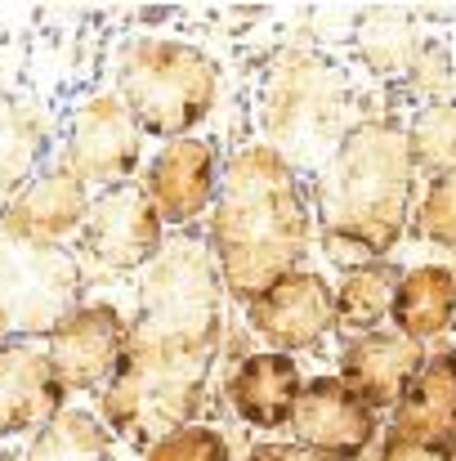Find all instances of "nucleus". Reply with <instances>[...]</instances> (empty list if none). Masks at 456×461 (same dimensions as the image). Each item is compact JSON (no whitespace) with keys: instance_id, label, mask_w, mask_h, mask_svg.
<instances>
[{"instance_id":"obj_27","label":"nucleus","mask_w":456,"mask_h":461,"mask_svg":"<svg viewBox=\"0 0 456 461\" xmlns=\"http://www.w3.org/2000/svg\"><path fill=\"white\" fill-rule=\"evenodd\" d=\"M246 461H335V457H322V453H313L304 444H260V448H251Z\"/></svg>"},{"instance_id":"obj_18","label":"nucleus","mask_w":456,"mask_h":461,"mask_svg":"<svg viewBox=\"0 0 456 461\" xmlns=\"http://www.w3.org/2000/svg\"><path fill=\"white\" fill-rule=\"evenodd\" d=\"M389 318L403 336L430 340L443 336L456 318V274L443 265H416L398 278Z\"/></svg>"},{"instance_id":"obj_2","label":"nucleus","mask_w":456,"mask_h":461,"mask_svg":"<svg viewBox=\"0 0 456 461\" xmlns=\"http://www.w3.org/2000/svg\"><path fill=\"white\" fill-rule=\"evenodd\" d=\"M313 215L300 170L269 144H251L224 161L210 206V256L233 301L251 305L296 274L308 251Z\"/></svg>"},{"instance_id":"obj_13","label":"nucleus","mask_w":456,"mask_h":461,"mask_svg":"<svg viewBox=\"0 0 456 461\" xmlns=\"http://www.w3.org/2000/svg\"><path fill=\"white\" fill-rule=\"evenodd\" d=\"M425 345L403 331H362L340 354V381L371 403V412L394 408L398 394L412 385V376L425 367Z\"/></svg>"},{"instance_id":"obj_14","label":"nucleus","mask_w":456,"mask_h":461,"mask_svg":"<svg viewBox=\"0 0 456 461\" xmlns=\"http://www.w3.org/2000/svg\"><path fill=\"white\" fill-rule=\"evenodd\" d=\"M85 211H90V197H85V184L67 170V166H54L45 175H31L13 202L0 211V229L13 233V238H27V242H63L67 233H76L85 224Z\"/></svg>"},{"instance_id":"obj_15","label":"nucleus","mask_w":456,"mask_h":461,"mask_svg":"<svg viewBox=\"0 0 456 461\" xmlns=\"http://www.w3.org/2000/svg\"><path fill=\"white\" fill-rule=\"evenodd\" d=\"M148 197L161 215V224H188L206 206H215L219 166L210 144L201 140H170L148 166Z\"/></svg>"},{"instance_id":"obj_19","label":"nucleus","mask_w":456,"mask_h":461,"mask_svg":"<svg viewBox=\"0 0 456 461\" xmlns=\"http://www.w3.org/2000/svg\"><path fill=\"white\" fill-rule=\"evenodd\" d=\"M45 157V122L31 104L0 95V211L36 175Z\"/></svg>"},{"instance_id":"obj_4","label":"nucleus","mask_w":456,"mask_h":461,"mask_svg":"<svg viewBox=\"0 0 456 461\" xmlns=\"http://www.w3.org/2000/svg\"><path fill=\"white\" fill-rule=\"evenodd\" d=\"M117 86L139 131L161 135V140H188V131L201 126L215 108L219 72L188 41L139 36L121 50Z\"/></svg>"},{"instance_id":"obj_7","label":"nucleus","mask_w":456,"mask_h":461,"mask_svg":"<svg viewBox=\"0 0 456 461\" xmlns=\"http://www.w3.org/2000/svg\"><path fill=\"white\" fill-rule=\"evenodd\" d=\"M161 229L165 224L152 206L148 188L117 184V188H103L99 197H90V211L81 224V247L103 269H139V265L156 260V251L165 242Z\"/></svg>"},{"instance_id":"obj_8","label":"nucleus","mask_w":456,"mask_h":461,"mask_svg":"<svg viewBox=\"0 0 456 461\" xmlns=\"http://www.w3.org/2000/svg\"><path fill=\"white\" fill-rule=\"evenodd\" d=\"M81 184H130L139 166V126L126 113L121 95H94L72 117V140L63 161Z\"/></svg>"},{"instance_id":"obj_10","label":"nucleus","mask_w":456,"mask_h":461,"mask_svg":"<svg viewBox=\"0 0 456 461\" xmlns=\"http://www.w3.org/2000/svg\"><path fill=\"white\" fill-rule=\"evenodd\" d=\"M246 318H251V331L278 354L313 349L335 327V292L317 274L296 269L282 283H273L260 301H251Z\"/></svg>"},{"instance_id":"obj_24","label":"nucleus","mask_w":456,"mask_h":461,"mask_svg":"<svg viewBox=\"0 0 456 461\" xmlns=\"http://www.w3.org/2000/svg\"><path fill=\"white\" fill-rule=\"evenodd\" d=\"M144 461H233L228 439L210 426H183L165 439H156Z\"/></svg>"},{"instance_id":"obj_11","label":"nucleus","mask_w":456,"mask_h":461,"mask_svg":"<svg viewBox=\"0 0 456 461\" xmlns=\"http://www.w3.org/2000/svg\"><path fill=\"white\" fill-rule=\"evenodd\" d=\"M291 430L304 448H313L322 457L349 461L376 439V412L340 376H313V381H304Z\"/></svg>"},{"instance_id":"obj_26","label":"nucleus","mask_w":456,"mask_h":461,"mask_svg":"<svg viewBox=\"0 0 456 461\" xmlns=\"http://www.w3.org/2000/svg\"><path fill=\"white\" fill-rule=\"evenodd\" d=\"M376 461H456V435L448 439H385Z\"/></svg>"},{"instance_id":"obj_5","label":"nucleus","mask_w":456,"mask_h":461,"mask_svg":"<svg viewBox=\"0 0 456 461\" xmlns=\"http://www.w3.org/2000/svg\"><path fill=\"white\" fill-rule=\"evenodd\" d=\"M260 113L273 153L296 170H322L344 140V77L326 59L291 50L273 63Z\"/></svg>"},{"instance_id":"obj_12","label":"nucleus","mask_w":456,"mask_h":461,"mask_svg":"<svg viewBox=\"0 0 456 461\" xmlns=\"http://www.w3.org/2000/svg\"><path fill=\"white\" fill-rule=\"evenodd\" d=\"M67 385L54 372L49 349L0 345V439L36 435L63 412Z\"/></svg>"},{"instance_id":"obj_16","label":"nucleus","mask_w":456,"mask_h":461,"mask_svg":"<svg viewBox=\"0 0 456 461\" xmlns=\"http://www.w3.org/2000/svg\"><path fill=\"white\" fill-rule=\"evenodd\" d=\"M228 403L233 412L255 426V430H278V426H291L296 417V403H300V367L291 354H278V349H260V354H246L233 376H228Z\"/></svg>"},{"instance_id":"obj_9","label":"nucleus","mask_w":456,"mask_h":461,"mask_svg":"<svg viewBox=\"0 0 456 461\" xmlns=\"http://www.w3.org/2000/svg\"><path fill=\"white\" fill-rule=\"evenodd\" d=\"M126 331L130 322L121 318V309L108 301L94 305H76L54 331H49V358L54 372L67 390H94L108 385L121 349H126Z\"/></svg>"},{"instance_id":"obj_28","label":"nucleus","mask_w":456,"mask_h":461,"mask_svg":"<svg viewBox=\"0 0 456 461\" xmlns=\"http://www.w3.org/2000/svg\"><path fill=\"white\" fill-rule=\"evenodd\" d=\"M0 461H13V457H9V453H0Z\"/></svg>"},{"instance_id":"obj_20","label":"nucleus","mask_w":456,"mask_h":461,"mask_svg":"<svg viewBox=\"0 0 456 461\" xmlns=\"http://www.w3.org/2000/svg\"><path fill=\"white\" fill-rule=\"evenodd\" d=\"M27 461H117V448L99 417L81 408H63L45 430H36Z\"/></svg>"},{"instance_id":"obj_17","label":"nucleus","mask_w":456,"mask_h":461,"mask_svg":"<svg viewBox=\"0 0 456 461\" xmlns=\"http://www.w3.org/2000/svg\"><path fill=\"white\" fill-rule=\"evenodd\" d=\"M456 435V349L425 358L398 394L385 439H448Z\"/></svg>"},{"instance_id":"obj_21","label":"nucleus","mask_w":456,"mask_h":461,"mask_svg":"<svg viewBox=\"0 0 456 461\" xmlns=\"http://www.w3.org/2000/svg\"><path fill=\"white\" fill-rule=\"evenodd\" d=\"M398 278H403V274H398L394 265H385V260H371V265L349 269V278H344L340 292H335V322L353 327L358 336H362V331H376L380 318H389Z\"/></svg>"},{"instance_id":"obj_3","label":"nucleus","mask_w":456,"mask_h":461,"mask_svg":"<svg viewBox=\"0 0 456 461\" xmlns=\"http://www.w3.org/2000/svg\"><path fill=\"white\" fill-rule=\"evenodd\" d=\"M412 188H416V161L407 144V126L389 117L349 126L313 184L326 256L358 269L394 251V242L407 229Z\"/></svg>"},{"instance_id":"obj_1","label":"nucleus","mask_w":456,"mask_h":461,"mask_svg":"<svg viewBox=\"0 0 456 461\" xmlns=\"http://www.w3.org/2000/svg\"><path fill=\"white\" fill-rule=\"evenodd\" d=\"M219 345L224 283L215 256L201 238L174 233L144 274L121 363L99 394L103 426L135 444H156L192 426Z\"/></svg>"},{"instance_id":"obj_23","label":"nucleus","mask_w":456,"mask_h":461,"mask_svg":"<svg viewBox=\"0 0 456 461\" xmlns=\"http://www.w3.org/2000/svg\"><path fill=\"white\" fill-rule=\"evenodd\" d=\"M407 144H412V161L416 170H456V104H439V108H425L412 131H407Z\"/></svg>"},{"instance_id":"obj_25","label":"nucleus","mask_w":456,"mask_h":461,"mask_svg":"<svg viewBox=\"0 0 456 461\" xmlns=\"http://www.w3.org/2000/svg\"><path fill=\"white\" fill-rule=\"evenodd\" d=\"M416 229H421L430 242L456 247V170L434 175L430 193H425L421 206H416Z\"/></svg>"},{"instance_id":"obj_6","label":"nucleus","mask_w":456,"mask_h":461,"mask_svg":"<svg viewBox=\"0 0 456 461\" xmlns=\"http://www.w3.org/2000/svg\"><path fill=\"white\" fill-rule=\"evenodd\" d=\"M81 305V265L54 242L0 229V345L45 336Z\"/></svg>"},{"instance_id":"obj_22","label":"nucleus","mask_w":456,"mask_h":461,"mask_svg":"<svg viewBox=\"0 0 456 461\" xmlns=\"http://www.w3.org/2000/svg\"><path fill=\"white\" fill-rule=\"evenodd\" d=\"M358 45H362V59L376 68V72H416V36H412V23L403 14H371L358 32Z\"/></svg>"}]
</instances>
